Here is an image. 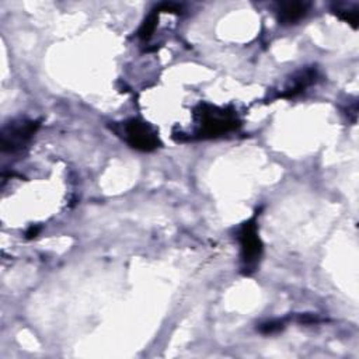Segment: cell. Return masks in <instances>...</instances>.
<instances>
[{"instance_id":"3","label":"cell","mask_w":359,"mask_h":359,"mask_svg":"<svg viewBox=\"0 0 359 359\" xmlns=\"http://www.w3.org/2000/svg\"><path fill=\"white\" fill-rule=\"evenodd\" d=\"M40 128L38 121L20 120L6 125L2 131V149L3 152L16 153L25 148L31 141V137Z\"/></svg>"},{"instance_id":"6","label":"cell","mask_w":359,"mask_h":359,"mask_svg":"<svg viewBox=\"0 0 359 359\" xmlns=\"http://www.w3.org/2000/svg\"><path fill=\"white\" fill-rule=\"evenodd\" d=\"M317 77V70L316 69H305L297 73V76L292 80L291 86H288L285 89V92L281 94V97L285 98H292L295 96H297L299 93L305 92L310 85L316 81Z\"/></svg>"},{"instance_id":"10","label":"cell","mask_w":359,"mask_h":359,"mask_svg":"<svg viewBox=\"0 0 359 359\" xmlns=\"http://www.w3.org/2000/svg\"><path fill=\"white\" fill-rule=\"evenodd\" d=\"M40 232V228H31L29 232H27V239H34Z\"/></svg>"},{"instance_id":"4","label":"cell","mask_w":359,"mask_h":359,"mask_svg":"<svg viewBox=\"0 0 359 359\" xmlns=\"http://www.w3.org/2000/svg\"><path fill=\"white\" fill-rule=\"evenodd\" d=\"M122 135L125 141L137 150L142 152H152L155 150L160 142L156 132L145 122L139 120H129L122 125Z\"/></svg>"},{"instance_id":"1","label":"cell","mask_w":359,"mask_h":359,"mask_svg":"<svg viewBox=\"0 0 359 359\" xmlns=\"http://www.w3.org/2000/svg\"><path fill=\"white\" fill-rule=\"evenodd\" d=\"M237 240L241 248V269L248 275L256 271L263 256V243L258 236L256 216L241 225L237 233Z\"/></svg>"},{"instance_id":"5","label":"cell","mask_w":359,"mask_h":359,"mask_svg":"<svg viewBox=\"0 0 359 359\" xmlns=\"http://www.w3.org/2000/svg\"><path fill=\"white\" fill-rule=\"evenodd\" d=\"M309 3L303 2H284L278 3L277 6V14L280 24L291 25L299 23L303 17L309 13Z\"/></svg>"},{"instance_id":"8","label":"cell","mask_w":359,"mask_h":359,"mask_svg":"<svg viewBox=\"0 0 359 359\" xmlns=\"http://www.w3.org/2000/svg\"><path fill=\"white\" fill-rule=\"evenodd\" d=\"M334 13L340 18H343L344 21L352 24L354 29H356V27H358V17H359V14H358V9L356 8H354V9H343V8L337 6L334 9Z\"/></svg>"},{"instance_id":"2","label":"cell","mask_w":359,"mask_h":359,"mask_svg":"<svg viewBox=\"0 0 359 359\" xmlns=\"http://www.w3.org/2000/svg\"><path fill=\"white\" fill-rule=\"evenodd\" d=\"M200 116V137H215L228 133L240 125L237 116L228 109L202 107Z\"/></svg>"},{"instance_id":"7","label":"cell","mask_w":359,"mask_h":359,"mask_svg":"<svg viewBox=\"0 0 359 359\" xmlns=\"http://www.w3.org/2000/svg\"><path fill=\"white\" fill-rule=\"evenodd\" d=\"M159 13H160V12H159L157 8H156V9L145 18L144 24L141 25L139 31H137V36H139L141 40L148 41V40L153 36V33H155V30H156L157 20H159Z\"/></svg>"},{"instance_id":"9","label":"cell","mask_w":359,"mask_h":359,"mask_svg":"<svg viewBox=\"0 0 359 359\" xmlns=\"http://www.w3.org/2000/svg\"><path fill=\"white\" fill-rule=\"evenodd\" d=\"M284 328V323L281 320H274L269 323H265L260 327V331L264 334H272V333H277V331Z\"/></svg>"}]
</instances>
